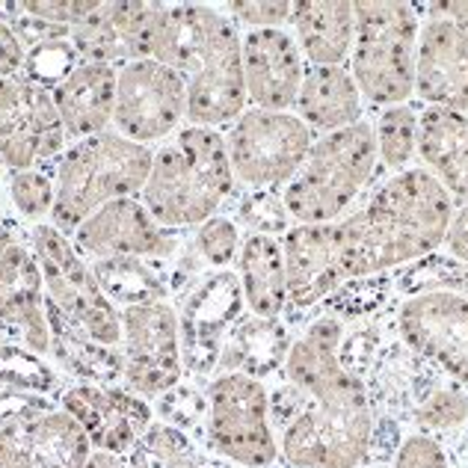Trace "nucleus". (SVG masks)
Here are the masks:
<instances>
[{
	"instance_id": "nucleus-1",
	"label": "nucleus",
	"mask_w": 468,
	"mask_h": 468,
	"mask_svg": "<svg viewBox=\"0 0 468 468\" xmlns=\"http://www.w3.org/2000/svg\"><path fill=\"white\" fill-rule=\"evenodd\" d=\"M453 207V196L424 166H410L379 181L362 207L335 223L293 226L282 238L288 312L309 314L344 282L394 273L439 252Z\"/></svg>"
},
{
	"instance_id": "nucleus-2",
	"label": "nucleus",
	"mask_w": 468,
	"mask_h": 468,
	"mask_svg": "<svg viewBox=\"0 0 468 468\" xmlns=\"http://www.w3.org/2000/svg\"><path fill=\"white\" fill-rule=\"evenodd\" d=\"M347 324L314 314L291 341L285 374L303 391L305 406L282 430L279 463L288 468H359L374 436V410L365 383L338 362Z\"/></svg>"
},
{
	"instance_id": "nucleus-3",
	"label": "nucleus",
	"mask_w": 468,
	"mask_h": 468,
	"mask_svg": "<svg viewBox=\"0 0 468 468\" xmlns=\"http://www.w3.org/2000/svg\"><path fill=\"white\" fill-rule=\"evenodd\" d=\"M152 59L178 71L187 86V125L229 128L250 101L243 83L240 30L207 4H166Z\"/></svg>"
},
{
	"instance_id": "nucleus-4",
	"label": "nucleus",
	"mask_w": 468,
	"mask_h": 468,
	"mask_svg": "<svg viewBox=\"0 0 468 468\" xmlns=\"http://www.w3.org/2000/svg\"><path fill=\"white\" fill-rule=\"evenodd\" d=\"M238 193L223 131L184 125L160 143L140 202L166 231L199 229Z\"/></svg>"
},
{
	"instance_id": "nucleus-5",
	"label": "nucleus",
	"mask_w": 468,
	"mask_h": 468,
	"mask_svg": "<svg viewBox=\"0 0 468 468\" xmlns=\"http://www.w3.org/2000/svg\"><path fill=\"white\" fill-rule=\"evenodd\" d=\"M154 149L140 145L116 131L95 133L54 160V211L48 223L63 234H75L86 217L107 202L140 196L149 178Z\"/></svg>"
},
{
	"instance_id": "nucleus-6",
	"label": "nucleus",
	"mask_w": 468,
	"mask_h": 468,
	"mask_svg": "<svg viewBox=\"0 0 468 468\" xmlns=\"http://www.w3.org/2000/svg\"><path fill=\"white\" fill-rule=\"evenodd\" d=\"M377 169V140L367 119L314 137L297 176L282 190L293 226H324L350 214V205L371 187Z\"/></svg>"
},
{
	"instance_id": "nucleus-7",
	"label": "nucleus",
	"mask_w": 468,
	"mask_h": 468,
	"mask_svg": "<svg viewBox=\"0 0 468 468\" xmlns=\"http://www.w3.org/2000/svg\"><path fill=\"white\" fill-rule=\"evenodd\" d=\"M356 36L350 75L367 104L398 107L415 95V54L421 33V4L362 0L353 4Z\"/></svg>"
},
{
	"instance_id": "nucleus-8",
	"label": "nucleus",
	"mask_w": 468,
	"mask_h": 468,
	"mask_svg": "<svg viewBox=\"0 0 468 468\" xmlns=\"http://www.w3.org/2000/svg\"><path fill=\"white\" fill-rule=\"evenodd\" d=\"M205 448L240 468L279 465L267 383L250 374H217L205 386Z\"/></svg>"
},
{
	"instance_id": "nucleus-9",
	"label": "nucleus",
	"mask_w": 468,
	"mask_h": 468,
	"mask_svg": "<svg viewBox=\"0 0 468 468\" xmlns=\"http://www.w3.org/2000/svg\"><path fill=\"white\" fill-rule=\"evenodd\" d=\"M223 137L240 190H285L314 143L297 113L258 107H246Z\"/></svg>"
},
{
	"instance_id": "nucleus-10",
	"label": "nucleus",
	"mask_w": 468,
	"mask_h": 468,
	"mask_svg": "<svg viewBox=\"0 0 468 468\" xmlns=\"http://www.w3.org/2000/svg\"><path fill=\"white\" fill-rule=\"evenodd\" d=\"M27 243L39 261L48 303L57 305L69 320H75L95 341L107 344V347H119V309L107 300V293L92 273V264L78 252L69 234L54 229L51 223H36L27 226Z\"/></svg>"
},
{
	"instance_id": "nucleus-11",
	"label": "nucleus",
	"mask_w": 468,
	"mask_h": 468,
	"mask_svg": "<svg viewBox=\"0 0 468 468\" xmlns=\"http://www.w3.org/2000/svg\"><path fill=\"white\" fill-rule=\"evenodd\" d=\"M246 312L238 270H205L178 293V332L184 377L207 383L234 320Z\"/></svg>"
},
{
	"instance_id": "nucleus-12",
	"label": "nucleus",
	"mask_w": 468,
	"mask_h": 468,
	"mask_svg": "<svg viewBox=\"0 0 468 468\" xmlns=\"http://www.w3.org/2000/svg\"><path fill=\"white\" fill-rule=\"evenodd\" d=\"M184 125H187V86L178 71L152 57L131 59L116 69V133L157 149Z\"/></svg>"
},
{
	"instance_id": "nucleus-13",
	"label": "nucleus",
	"mask_w": 468,
	"mask_h": 468,
	"mask_svg": "<svg viewBox=\"0 0 468 468\" xmlns=\"http://www.w3.org/2000/svg\"><path fill=\"white\" fill-rule=\"evenodd\" d=\"M122 365L125 377L122 386L143 394V398H160L176 388L184 379L181 359V332L178 314L172 303H152L122 309Z\"/></svg>"
},
{
	"instance_id": "nucleus-14",
	"label": "nucleus",
	"mask_w": 468,
	"mask_h": 468,
	"mask_svg": "<svg viewBox=\"0 0 468 468\" xmlns=\"http://www.w3.org/2000/svg\"><path fill=\"white\" fill-rule=\"evenodd\" d=\"M69 149L51 90L24 75L0 78V164L6 169L48 166Z\"/></svg>"
},
{
	"instance_id": "nucleus-15",
	"label": "nucleus",
	"mask_w": 468,
	"mask_h": 468,
	"mask_svg": "<svg viewBox=\"0 0 468 468\" xmlns=\"http://www.w3.org/2000/svg\"><path fill=\"white\" fill-rule=\"evenodd\" d=\"M400 341L441 374L468 386V297L463 293H415L388 305Z\"/></svg>"
},
{
	"instance_id": "nucleus-16",
	"label": "nucleus",
	"mask_w": 468,
	"mask_h": 468,
	"mask_svg": "<svg viewBox=\"0 0 468 468\" xmlns=\"http://www.w3.org/2000/svg\"><path fill=\"white\" fill-rule=\"evenodd\" d=\"M71 243L86 261H101V258L116 255H137V258H154V261L172 264L184 250L181 231L160 229L152 214L145 211L140 196L107 202L98 207L92 217L71 234Z\"/></svg>"
},
{
	"instance_id": "nucleus-17",
	"label": "nucleus",
	"mask_w": 468,
	"mask_h": 468,
	"mask_svg": "<svg viewBox=\"0 0 468 468\" xmlns=\"http://www.w3.org/2000/svg\"><path fill=\"white\" fill-rule=\"evenodd\" d=\"M57 406L83 427L95 451L119 457H128L145 430L157 421L152 400L125 386L69 383L57 398Z\"/></svg>"
},
{
	"instance_id": "nucleus-18",
	"label": "nucleus",
	"mask_w": 468,
	"mask_h": 468,
	"mask_svg": "<svg viewBox=\"0 0 468 468\" xmlns=\"http://www.w3.org/2000/svg\"><path fill=\"white\" fill-rule=\"evenodd\" d=\"M421 9L427 18L418 33L415 98L424 107L468 116V30L436 4H421Z\"/></svg>"
},
{
	"instance_id": "nucleus-19",
	"label": "nucleus",
	"mask_w": 468,
	"mask_h": 468,
	"mask_svg": "<svg viewBox=\"0 0 468 468\" xmlns=\"http://www.w3.org/2000/svg\"><path fill=\"white\" fill-rule=\"evenodd\" d=\"M246 101L258 110H293L305 75V59L285 27L240 30Z\"/></svg>"
},
{
	"instance_id": "nucleus-20",
	"label": "nucleus",
	"mask_w": 468,
	"mask_h": 468,
	"mask_svg": "<svg viewBox=\"0 0 468 468\" xmlns=\"http://www.w3.org/2000/svg\"><path fill=\"white\" fill-rule=\"evenodd\" d=\"M166 4H98L83 24L71 30V45L80 59L107 66H125L131 59L152 57L154 30Z\"/></svg>"
},
{
	"instance_id": "nucleus-21",
	"label": "nucleus",
	"mask_w": 468,
	"mask_h": 468,
	"mask_svg": "<svg viewBox=\"0 0 468 468\" xmlns=\"http://www.w3.org/2000/svg\"><path fill=\"white\" fill-rule=\"evenodd\" d=\"M0 326L27 350L48 359V297L27 234L0 255Z\"/></svg>"
},
{
	"instance_id": "nucleus-22",
	"label": "nucleus",
	"mask_w": 468,
	"mask_h": 468,
	"mask_svg": "<svg viewBox=\"0 0 468 468\" xmlns=\"http://www.w3.org/2000/svg\"><path fill=\"white\" fill-rule=\"evenodd\" d=\"M51 95L69 143L113 131L116 66L80 59L71 75L54 86Z\"/></svg>"
},
{
	"instance_id": "nucleus-23",
	"label": "nucleus",
	"mask_w": 468,
	"mask_h": 468,
	"mask_svg": "<svg viewBox=\"0 0 468 468\" xmlns=\"http://www.w3.org/2000/svg\"><path fill=\"white\" fill-rule=\"evenodd\" d=\"M48 362H51L69 383L122 386L125 365L122 350L95 341L90 332L69 320L57 305L48 303Z\"/></svg>"
},
{
	"instance_id": "nucleus-24",
	"label": "nucleus",
	"mask_w": 468,
	"mask_h": 468,
	"mask_svg": "<svg viewBox=\"0 0 468 468\" xmlns=\"http://www.w3.org/2000/svg\"><path fill=\"white\" fill-rule=\"evenodd\" d=\"M293 113L312 133H335L365 119V98L347 66H305Z\"/></svg>"
},
{
	"instance_id": "nucleus-25",
	"label": "nucleus",
	"mask_w": 468,
	"mask_h": 468,
	"mask_svg": "<svg viewBox=\"0 0 468 468\" xmlns=\"http://www.w3.org/2000/svg\"><path fill=\"white\" fill-rule=\"evenodd\" d=\"M293 39L309 66H347L356 36L353 4L344 0H293Z\"/></svg>"
},
{
	"instance_id": "nucleus-26",
	"label": "nucleus",
	"mask_w": 468,
	"mask_h": 468,
	"mask_svg": "<svg viewBox=\"0 0 468 468\" xmlns=\"http://www.w3.org/2000/svg\"><path fill=\"white\" fill-rule=\"evenodd\" d=\"M291 341H293L291 324L285 317L267 320L243 312L229 329L214 377L217 374H250L255 379L273 377L285 365Z\"/></svg>"
},
{
	"instance_id": "nucleus-27",
	"label": "nucleus",
	"mask_w": 468,
	"mask_h": 468,
	"mask_svg": "<svg viewBox=\"0 0 468 468\" xmlns=\"http://www.w3.org/2000/svg\"><path fill=\"white\" fill-rule=\"evenodd\" d=\"M418 157L451 196L468 199V116L424 107L418 116Z\"/></svg>"
},
{
	"instance_id": "nucleus-28",
	"label": "nucleus",
	"mask_w": 468,
	"mask_h": 468,
	"mask_svg": "<svg viewBox=\"0 0 468 468\" xmlns=\"http://www.w3.org/2000/svg\"><path fill=\"white\" fill-rule=\"evenodd\" d=\"M238 276L246 312L255 317H285L288 312V270L279 238L243 234L238 255Z\"/></svg>"
},
{
	"instance_id": "nucleus-29",
	"label": "nucleus",
	"mask_w": 468,
	"mask_h": 468,
	"mask_svg": "<svg viewBox=\"0 0 468 468\" xmlns=\"http://www.w3.org/2000/svg\"><path fill=\"white\" fill-rule=\"evenodd\" d=\"M98 285L107 293V300L116 309H133V305H152V303H169L172 279L169 264L154 261V258H137V255H116L90 261Z\"/></svg>"
},
{
	"instance_id": "nucleus-30",
	"label": "nucleus",
	"mask_w": 468,
	"mask_h": 468,
	"mask_svg": "<svg viewBox=\"0 0 468 468\" xmlns=\"http://www.w3.org/2000/svg\"><path fill=\"white\" fill-rule=\"evenodd\" d=\"M131 468H240L234 463L219 460L199 439L181 433L178 427H169L164 421H154L145 436L137 441V448L128 453ZM270 468H288V465H270Z\"/></svg>"
},
{
	"instance_id": "nucleus-31",
	"label": "nucleus",
	"mask_w": 468,
	"mask_h": 468,
	"mask_svg": "<svg viewBox=\"0 0 468 468\" xmlns=\"http://www.w3.org/2000/svg\"><path fill=\"white\" fill-rule=\"evenodd\" d=\"M92 441L66 410L51 406L33 424V468H86Z\"/></svg>"
},
{
	"instance_id": "nucleus-32",
	"label": "nucleus",
	"mask_w": 468,
	"mask_h": 468,
	"mask_svg": "<svg viewBox=\"0 0 468 468\" xmlns=\"http://www.w3.org/2000/svg\"><path fill=\"white\" fill-rule=\"evenodd\" d=\"M69 379L45 359V356L27 350L24 344L4 341L0 344V388L39 394V398L57 400Z\"/></svg>"
},
{
	"instance_id": "nucleus-33",
	"label": "nucleus",
	"mask_w": 468,
	"mask_h": 468,
	"mask_svg": "<svg viewBox=\"0 0 468 468\" xmlns=\"http://www.w3.org/2000/svg\"><path fill=\"white\" fill-rule=\"evenodd\" d=\"M394 297H415V293H463L468 297V264L445 252H430L418 261L406 264L391 273Z\"/></svg>"
},
{
	"instance_id": "nucleus-34",
	"label": "nucleus",
	"mask_w": 468,
	"mask_h": 468,
	"mask_svg": "<svg viewBox=\"0 0 468 468\" xmlns=\"http://www.w3.org/2000/svg\"><path fill=\"white\" fill-rule=\"evenodd\" d=\"M418 116H421V110L415 104H398L379 110L374 140H377L379 166L388 176L410 169V164L418 154Z\"/></svg>"
},
{
	"instance_id": "nucleus-35",
	"label": "nucleus",
	"mask_w": 468,
	"mask_h": 468,
	"mask_svg": "<svg viewBox=\"0 0 468 468\" xmlns=\"http://www.w3.org/2000/svg\"><path fill=\"white\" fill-rule=\"evenodd\" d=\"M391 297H394V279L391 273H379V276L344 282L335 293H329L320 309L344 320V324H353V320H367L379 314L386 305H391Z\"/></svg>"
},
{
	"instance_id": "nucleus-36",
	"label": "nucleus",
	"mask_w": 468,
	"mask_h": 468,
	"mask_svg": "<svg viewBox=\"0 0 468 468\" xmlns=\"http://www.w3.org/2000/svg\"><path fill=\"white\" fill-rule=\"evenodd\" d=\"M6 199L24 223H48L54 211V164L33 169H9L6 172Z\"/></svg>"
},
{
	"instance_id": "nucleus-37",
	"label": "nucleus",
	"mask_w": 468,
	"mask_h": 468,
	"mask_svg": "<svg viewBox=\"0 0 468 468\" xmlns=\"http://www.w3.org/2000/svg\"><path fill=\"white\" fill-rule=\"evenodd\" d=\"M418 433H460L468 424V386L457 379H445L424 403H418L412 421Z\"/></svg>"
},
{
	"instance_id": "nucleus-38",
	"label": "nucleus",
	"mask_w": 468,
	"mask_h": 468,
	"mask_svg": "<svg viewBox=\"0 0 468 468\" xmlns=\"http://www.w3.org/2000/svg\"><path fill=\"white\" fill-rule=\"evenodd\" d=\"M207 383H196V379L184 377L176 388L160 394L154 406V418H160L169 427H178L181 433L199 439L205 445V415H207V398H205Z\"/></svg>"
},
{
	"instance_id": "nucleus-39",
	"label": "nucleus",
	"mask_w": 468,
	"mask_h": 468,
	"mask_svg": "<svg viewBox=\"0 0 468 468\" xmlns=\"http://www.w3.org/2000/svg\"><path fill=\"white\" fill-rule=\"evenodd\" d=\"M238 202V219L234 223L246 226L250 234H267V238H276V234H285L293 229V219L285 207V199H282V190H240L234 193Z\"/></svg>"
},
{
	"instance_id": "nucleus-40",
	"label": "nucleus",
	"mask_w": 468,
	"mask_h": 468,
	"mask_svg": "<svg viewBox=\"0 0 468 468\" xmlns=\"http://www.w3.org/2000/svg\"><path fill=\"white\" fill-rule=\"evenodd\" d=\"M240 243H243L240 226L226 214L205 219V223L193 231V240H190L193 252L199 255L205 270H229L231 261H238Z\"/></svg>"
},
{
	"instance_id": "nucleus-41",
	"label": "nucleus",
	"mask_w": 468,
	"mask_h": 468,
	"mask_svg": "<svg viewBox=\"0 0 468 468\" xmlns=\"http://www.w3.org/2000/svg\"><path fill=\"white\" fill-rule=\"evenodd\" d=\"M78 63H80V57L75 51V45H71V33H69V36H59V39H48V42L27 48V51H24L21 75L45 86V90H54L59 80H66L71 75V69Z\"/></svg>"
},
{
	"instance_id": "nucleus-42",
	"label": "nucleus",
	"mask_w": 468,
	"mask_h": 468,
	"mask_svg": "<svg viewBox=\"0 0 468 468\" xmlns=\"http://www.w3.org/2000/svg\"><path fill=\"white\" fill-rule=\"evenodd\" d=\"M51 406L57 403L33 406L0 427V468H33V424Z\"/></svg>"
},
{
	"instance_id": "nucleus-43",
	"label": "nucleus",
	"mask_w": 468,
	"mask_h": 468,
	"mask_svg": "<svg viewBox=\"0 0 468 468\" xmlns=\"http://www.w3.org/2000/svg\"><path fill=\"white\" fill-rule=\"evenodd\" d=\"M217 9L238 30H267L291 24L293 0H231V4H217Z\"/></svg>"
},
{
	"instance_id": "nucleus-44",
	"label": "nucleus",
	"mask_w": 468,
	"mask_h": 468,
	"mask_svg": "<svg viewBox=\"0 0 468 468\" xmlns=\"http://www.w3.org/2000/svg\"><path fill=\"white\" fill-rule=\"evenodd\" d=\"M391 468H453L451 451L430 433H406L391 457Z\"/></svg>"
},
{
	"instance_id": "nucleus-45",
	"label": "nucleus",
	"mask_w": 468,
	"mask_h": 468,
	"mask_svg": "<svg viewBox=\"0 0 468 468\" xmlns=\"http://www.w3.org/2000/svg\"><path fill=\"white\" fill-rule=\"evenodd\" d=\"M18 9L24 16L39 18L48 24H57V27L75 30L78 24H83L86 18L98 9L95 0H27V4H18Z\"/></svg>"
},
{
	"instance_id": "nucleus-46",
	"label": "nucleus",
	"mask_w": 468,
	"mask_h": 468,
	"mask_svg": "<svg viewBox=\"0 0 468 468\" xmlns=\"http://www.w3.org/2000/svg\"><path fill=\"white\" fill-rule=\"evenodd\" d=\"M24 69V45L9 27V21L0 18V78L21 75Z\"/></svg>"
},
{
	"instance_id": "nucleus-47",
	"label": "nucleus",
	"mask_w": 468,
	"mask_h": 468,
	"mask_svg": "<svg viewBox=\"0 0 468 468\" xmlns=\"http://www.w3.org/2000/svg\"><path fill=\"white\" fill-rule=\"evenodd\" d=\"M448 250V255L460 258V261L468 264V199L453 207V217L448 223V234H445V243H441Z\"/></svg>"
},
{
	"instance_id": "nucleus-48",
	"label": "nucleus",
	"mask_w": 468,
	"mask_h": 468,
	"mask_svg": "<svg viewBox=\"0 0 468 468\" xmlns=\"http://www.w3.org/2000/svg\"><path fill=\"white\" fill-rule=\"evenodd\" d=\"M24 234H27V229H21V226L16 223V219H9V217H6L4 223H0V255H4L6 246H12L16 240H21Z\"/></svg>"
},
{
	"instance_id": "nucleus-49",
	"label": "nucleus",
	"mask_w": 468,
	"mask_h": 468,
	"mask_svg": "<svg viewBox=\"0 0 468 468\" xmlns=\"http://www.w3.org/2000/svg\"><path fill=\"white\" fill-rule=\"evenodd\" d=\"M86 468H131L128 457H119V453H104V451H95L92 460L86 463Z\"/></svg>"
},
{
	"instance_id": "nucleus-50",
	"label": "nucleus",
	"mask_w": 468,
	"mask_h": 468,
	"mask_svg": "<svg viewBox=\"0 0 468 468\" xmlns=\"http://www.w3.org/2000/svg\"><path fill=\"white\" fill-rule=\"evenodd\" d=\"M436 6H439V12H445L448 18L460 21L463 27L468 30V4H460V0H453V4H436Z\"/></svg>"
},
{
	"instance_id": "nucleus-51",
	"label": "nucleus",
	"mask_w": 468,
	"mask_h": 468,
	"mask_svg": "<svg viewBox=\"0 0 468 468\" xmlns=\"http://www.w3.org/2000/svg\"><path fill=\"white\" fill-rule=\"evenodd\" d=\"M6 211H9V199H6V190H0V223L6 219Z\"/></svg>"
},
{
	"instance_id": "nucleus-52",
	"label": "nucleus",
	"mask_w": 468,
	"mask_h": 468,
	"mask_svg": "<svg viewBox=\"0 0 468 468\" xmlns=\"http://www.w3.org/2000/svg\"><path fill=\"white\" fill-rule=\"evenodd\" d=\"M4 169H6V166H4V164H0V176H4Z\"/></svg>"
},
{
	"instance_id": "nucleus-53",
	"label": "nucleus",
	"mask_w": 468,
	"mask_h": 468,
	"mask_svg": "<svg viewBox=\"0 0 468 468\" xmlns=\"http://www.w3.org/2000/svg\"><path fill=\"white\" fill-rule=\"evenodd\" d=\"M460 468H468V465H460Z\"/></svg>"
}]
</instances>
